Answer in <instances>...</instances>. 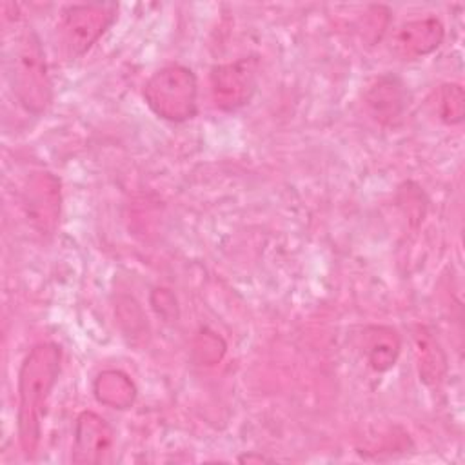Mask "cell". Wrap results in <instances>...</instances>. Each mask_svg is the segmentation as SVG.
<instances>
[{"mask_svg": "<svg viewBox=\"0 0 465 465\" xmlns=\"http://www.w3.org/2000/svg\"><path fill=\"white\" fill-rule=\"evenodd\" d=\"M116 18L113 4L69 5L56 25L62 51L69 58L82 56Z\"/></svg>", "mask_w": 465, "mask_h": 465, "instance_id": "4", "label": "cell"}, {"mask_svg": "<svg viewBox=\"0 0 465 465\" xmlns=\"http://www.w3.org/2000/svg\"><path fill=\"white\" fill-rule=\"evenodd\" d=\"M412 340L420 380L427 385H440L447 372V358L443 349L425 327H416Z\"/></svg>", "mask_w": 465, "mask_h": 465, "instance_id": "11", "label": "cell"}, {"mask_svg": "<svg viewBox=\"0 0 465 465\" xmlns=\"http://www.w3.org/2000/svg\"><path fill=\"white\" fill-rule=\"evenodd\" d=\"M432 113L447 125H456L465 114V93L460 84H441L430 96Z\"/></svg>", "mask_w": 465, "mask_h": 465, "instance_id": "13", "label": "cell"}, {"mask_svg": "<svg viewBox=\"0 0 465 465\" xmlns=\"http://www.w3.org/2000/svg\"><path fill=\"white\" fill-rule=\"evenodd\" d=\"M443 36V24L434 16H425L403 24L392 36V47L401 58H420L436 51Z\"/></svg>", "mask_w": 465, "mask_h": 465, "instance_id": "9", "label": "cell"}, {"mask_svg": "<svg viewBox=\"0 0 465 465\" xmlns=\"http://www.w3.org/2000/svg\"><path fill=\"white\" fill-rule=\"evenodd\" d=\"M367 113L381 125H394L407 111L409 93L405 84L394 74L374 78L363 93Z\"/></svg>", "mask_w": 465, "mask_h": 465, "instance_id": "7", "label": "cell"}, {"mask_svg": "<svg viewBox=\"0 0 465 465\" xmlns=\"http://www.w3.org/2000/svg\"><path fill=\"white\" fill-rule=\"evenodd\" d=\"M113 445V429L93 411H84L74 423L73 463H100Z\"/></svg>", "mask_w": 465, "mask_h": 465, "instance_id": "8", "label": "cell"}, {"mask_svg": "<svg viewBox=\"0 0 465 465\" xmlns=\"http://www.w3.org/2000/svg\"><path fill=\"white\" fill-rule=\"evenodd\" d=\"M238 460H240V461H269L267 458H263V456H254V454H245V456H240Z\"/></svg>", "mask_w": 465, "mask_h": 465, "instance_id": "14", "label": "cell"}, {"mask_svg": "<svg viewBox=\"0 0 465 465\" xmlns=\"http://www.w3.org/2000/svg\"><path fill=\"white\" fill-rule=\"evenodd\" d=\"M198 84L194 73L185 65H165L143 85L149 109L163 120L185 122L196 114Z\"/></svg>", "mask_w": 465, "mask_h": 465, "instance_id": "3", "label": "cell"}, {"mask_svg": "<svg viewBox=\"0 0 465 465\" xmlns=\"http://www.w3.org/2000/svg\"><path fill=\"white\" fill-rule=\"evenodd\" d=\"M60 180L51 173H35L22 193L29 225L42 236H53L60 220Z\"/></svg>", "mask_w": 465, "mask_h": 465, "instance_id": "6", "label": "cell"}, {"mask_svg": "<svg viewBox=\"0 0 465 465\" xmlns=\"http://www.w3.org/2000/svg\"><path fill=\"white\" fill-rule=\"evenodd\" d=\"M401 349L400 334L387 325H371L363 331V354L376 372L389 371Z\"/></svg>", "mask_w": 465, "mask_h": 465, "instance_id": "10", "label": "cell"}, {"mask_svg": "<svg viewBox=\"0 0 465 465\" xmlns=\"http://www.w3.org/2000/svg\"><path fill=\"white\" fill-rule=\"evenodd\" d=\"M5 67L20 105L33 114H42L53 102V82L42 42L33 27L22 25L15 31L13 44L7 45Z\"/></svg>", "mask_w": 465, "mask_h": 465, "instance_id": "2", "label": "cell"}, {"mask_svg": "<svg viewBox=\"0 0 465 465\" xmlns=\"http://www.w3.org/2000/svg\"><path fill=\"white\" fill-rule=\"evenodd\" d=\"M93 391L100 403L113 409H129L136 398L133 380L116 369L102 371L93 383Z\"/></svg>", "mask_w": 465, "mask_h": 465, "instance_id": "12", "label": "cell"}, {"mask_svg": "<svg viewBox=\"0 0 465 465\" xmlns=\"http://www.w3.org/2000/svg\"><path fill=\"white\" fill-rule=\"evenodd\" d=\"M62 351L56 343L35 345L24 358L18 371V441L22 452L31 458L42 438V420L47 400L60 374Z\"/></svg>", "mask_w": 465, "mask_h": 465, "instance_id": "1", "label": "cell"}, {"mask_svg": "<svg viewBox=\"0 0 465 465\" xmlns=\"http://www.w3.org/2000/svg\"><path fill=\"white\" fill-rule=\"evenodd\" d=\"M258 84V60L252 56L218 64L211 69V96L218 109L236 111L249 104Z\"/></svg>", "mask_w": 465, "mask_h": 465, "instance_id": "5", "label": "cell"}]
</instances>
